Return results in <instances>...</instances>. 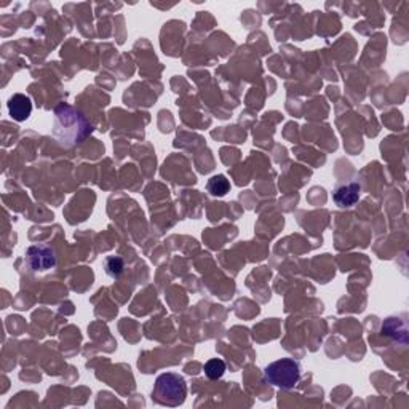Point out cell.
<instances>
[{
    "label": "cell",
    "mask_w": 409,
    "mask_h": 409,
    "mask_svg": "<svg viewBox=\"0 0 409 409\" xmlns=\"http://www.w3.org/2000/svg\"><path fill=\"white\" fill-rule=\"evenodd\" d=\"M53 113V138L63 147L79 146L93 133L90 120L79 109L67 102H60Z\"/></svg>",
    "instance_id": "1"
},
{
    "label": "cell",
    "mask_w": 409,
    "mask_h": 409,
    "mask_svg": "<svg viewBox=\"0 0 409 409\" xmlns=\"http://www.w3.org/2000/svg\"><path fill=\"white\" fill-rule=\"evenodd\" d=\"M188 397V385L183 376L174 372H163L157 377L154 385L152 398L158 405L163 406H179Z\"/></svg>",
    "instance_id": "2"
},
{
    "label": "cell",
    "mask_w": 409,
    "mask_h": 409,
    "mask_svg": "<svg viewBox=\"0 0 409 409\" xmlns=\"http://www.w3.org/2000/svg\"><path fill=\"white\" fill-rule=\"evenodd\" d=\"M264 379L282 390H289L301 379V365L293 358L277 360L264 370Z\"/></svg>",
    "instance_id": "3"
},
{
    "label": "cell",
    "mask_w": 409,
    "mask_h": 409,
    "mask_svg": "<svg viewBox=\"0 0 409 409\" xmlns=\"http://www.w3.org/2000/svg\"><path fill=\"white\" fill-rule=\"evenodd\" d=\"M26 262L33 272H48L56 266V253L51 246L33 245L26 251Z\"/></svg>",
    "instance_id": "4"
},
{
    "label": "cell",
    "mask_w": 409,
    "mask_h": 409,
    "mask_svg": "<svg viewBox=\"0 0 409 409\" xmlns=\"http://www.w3.org/2000/svg\"><path fill=\"white\" fill-rule=\"evenodd\" d=\"M360 184L355 181H349V183L336 185V189L333 190V200L339 208H350L360 200Z\"/></svg>",
    "instance_id": "5"
},
{
    "label": "cell",
    "mask_w": 409,
    "mask_h": 409,
    "mask_svg": "<svg viewBox=\"0 0 409 409\" xmlns=\"http://www.w3.org/2000/svg\"><path fill=\"white\" fill-rule=\"evenodd\" d=\"M8 112L10 117L17 122L28 120L30 113H33V101L29 96L23 95V93H17L8 100Z\"/></svg>",
    "instance_id": "6"
},
{
    "label": "cell",
    "mask_w": 409,
    "mask_h": 409,
    "mask_svg": "<svg viewBox=\"0 0 409 409\" xmlns=\"http://www.w3.org/2000/svg\"><path fill=\"white\" fill-rule=\"evenodd\" d=\"M206 189L213 197H224L230 190V183L224 174H216L213 178H210Z\"/></svg>",
    "instance_id": "7"
},
{
    "label": "cell",
    "mask_w": 409,
    "mask_h": 409,
    "mask_svg": "<svg viewBox=\"0 0 409 409\" xmlns=\"http://www.w3.org/2000/svg\"><path fill=\"white\" fill-rule=\"evenodd\" d=\"M224 372H226V363L221 358H213V360L206 361L205 374H206V377H208V379H211V381L221 379V377L224 376Z\"/></svg>",
    "instance_id": "8"
},
{
    "label": "cell",
    "mask_w": 409,
    "mask_h": 409,
    "mask_svg": "<svg viewBox=\"0 0 409 409\" xmlns=\"http://www.w3.org/2000/svg\"><path fill=\"white\" fill-rule=\"evenodd\" d=\"M106 273L112 278H118L122 275L123 269H125V264H123V259L118 256H109L104 262Z\"/></svg>",
    "instance_id": "9"
}]
</instances>
